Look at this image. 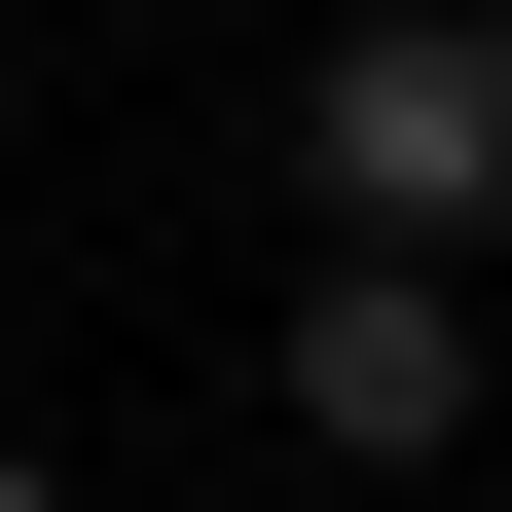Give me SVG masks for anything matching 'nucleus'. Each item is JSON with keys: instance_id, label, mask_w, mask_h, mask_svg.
I'll list each match as a JSON object with an SVG mask.
<instances>
[{"instance_id": "f257e3e1", "label": "nucleus", "mask_w": 512, "mask_h": 512, "mask_svg": "<svg viewBox=\"0 0 512 512\" xmlns=\"http://www.w3.org/2000/svg\"><path fill=\"white\" fill-rule=\"evenodd\" d=\"M293 183H330V256H476L512 220V0H366L293 74Z\"/></svg>"}, {"instance_id": "f03ea898", "label": "nucleus", "mask_w": 512, "mask_h": 512, "mask_svg": "<svg viewBox=\"0 0 512 512\" xmlns=\"http://www.w3.org/2000/svg\"><path fill=\"white\" fill-rule=\"evenodd\" d=\"M293 439H330V476H439V439H476V293H439V256H330V293H293Z\"/></svg>"}, {"instance_id": "7ed1b4c3", "label": "nucleus", "mask_w": 512, "mask_h": 512, "mask_svg": "<svg viewBox=\"0 0 512 512\" xmlns=\"http://www.w3.org/2000/svg\"><path fill=\"white\" fill-rule=\"evenodd\" d=\"M0 512H74V476H37V439H0Z\"/></svg>"}]
</instances>
